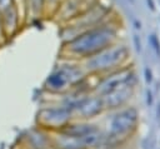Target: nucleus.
<instances>
[{"label":"nucleus","instance_id":"obj_19","mask_svg":"<svg viewBox=\"0 0 160 149\" xmlns=\"http://www.w3.org/2000/svg\"><path fill=\"white\" fill-rule=\"evenodd\" d=\"M16 1V5L20 8V10L24 13L25 18H26V13H25V0H15Z\"/></svg>","mask_w":160,"mask_h":149},{"label":"nucleus","instance_id":"obj_5","mask_svg":"<svg viewBox=\"0 0 160 149\" xmlns=\"http://www.w3.org/2000/svg\"><path fill=\"white\" fill-rule=\"evenodd\" d=\"M88 76L81 64H64L55 68L45 80L44 88L54 94L68 93Z\"/></svg>","mask_w":160,"mask_h":149},{"label":"nucleus","instance_id":"obj_6","mask_svg":"<svg viewBox=\"0 0 160 149\" xmlns=\"http://www.w3.org/2000/svg\"><path fill=\"white\" fill-rule=\"evenodd\" d=\"M99 76L100 78L98 79L96 84L92 86V93L99 96H102L120 86L135 83V74L132 69L126 65Z\"/></svg>","mask_w":160,"mask_h":149},{"label":"nucleus","instance_id":"obj_14","mask_svg":"<svg viewBox=\"0 0 160 149\" xmlns=\"http://www.w3.org/2000/svg\"><path fill=\"white\" fill-rule=\"evenodd\" d=\"M16 5L15 0H0V14L4 13L5 10H8L9 8Z\"/></svg>","mask_w":160,"mask_h":149},{"label":"nucleus","instance_id":"obj_21","mask_svg":"<svg viewBox=\"0 0 160 149\" xmlns=\"http://www.w3.org/2000/svg\"><path fill=\"white\" fill-rule=\"evenodd\" d=\"M148 3H150V8H151V10H154V4H152V1H151V0H148Z\"/></svg>","mask_w":160,"mask_h":149},{"label":"nucleus","instance_id":"obj_18","mask_svg":"<svg viewBox=\"0 0 160 149\" xmlns=\"http://www.w3.org/2000/svg\"><path fill=\"white\" fill-rule=\"evenodd\" d=\"M152 103H154L152 93H151V90H146V104L150 106V105H152Z\"/></svg>","mask_w":160,"mask_h":149},{"label":"nucleus","instance_id":"obj_2","mask_svg":"<svg viewBox=\"0 0 160 149\" xmlns=\"http://www.w3.org/2000/svg\"><path fill=\"white\" fill-rule=\"evenodd\" d=\"M130 51L125 45L112 44L99 53L81 60V65L90 75H102L125 66L129 60Z\"/></svg>","mask_w":160,"mask_h":149},{"label":"nucleus","instance_id":"obj_9","mask_svg":"<svg viewBox=\"0 0 160 149\" xmlns=\"http://www.w3.org/2000/svg\"><path fill=\"white\" fill-rule=\"evenodd\" d=\"M132 95H134V84H128L102 95L101 99L105 110H115L125 106Z\"/></svg>","mask_w":160,"mask_h":149},{"label":"nucleus","instance_id":"obj_20","mask_svg":"<svg viewBox=\"0 0 160 149\" xmlns=\"http://www.w3.org/2000/svg\"><path fill=\"white\" fill-rule=\"evenodd\" d=\"M134 43H135V48H136V50L139 51L140 49H141V45H140V40H139V36H134Z\"/></svg>","mask_w":160,"mask_h":149},{"label":"nucleus","instance_id":"obj_3","mask_svg":"<svg viewBox=\"0 0 160 149\" xmlns=\"http://www.w3.org/2000/svg\"><path fill=\"white\" fill-rule=\"evenodd\" d=\"M109 15H110V9H108L105 5L100 3L94 4L92 6L84 10L82 13L72 18L71 20L66 21V25L60 31L62 41L66 43L74 39L80 33L108 21Z\"/></svg>","mask_w":160,"mask_h":149},{"label":"nucleus","instance_id":"obj_22","mask_svg":"<svg viewBox=\"0 0 160 149\" xmlns=\"http://www.w3.org/2000/svg\"><path fill=\"white\" fill-rule=\"evenodd\" d=\"M156 114H158V118H160V105H159V108H158V113H156Z\"/></svg>","mask_w":160,"mask_h":149},{"label":"nucleus","instance_id":"obj_8","mask_svg":"<svg viewBox=\"0 0 160 149\" xmlns=\"http://www.w3.org/2000/svg\"><path fill=\"white\" fill-rule=\"evenodd\" d=\"M105 110L104 103L101 96L91 93L82 94L78 101L75 103L71 114L72 119H80V120H90L96 116H99Z\"/></svg>","mask_w":160,"mask_h":149},{"label":"nucleus","instance_id":"obj_13","mask_svg":"<svg viewBox=\"0 0 160 149\" xmlns=\"http://www.w3.org/2000/svg\"><path fill=\"white\" fill-rule=\"evenodd\" d=\"M62 0H44V15L54 16Z\"/></svg>","mask_w":160,"mask_h":149},{"label":"nucleus","instance_id":"obj_1","mask_svg":"<svg viewBox=\"0 0 160 149\" xmlns=\"http://www.w3.org/2000/svg\"><path fill=\"white\" fill-rule=\"evenodd\" d=\"M118 40V30L108 20L100 25L90 28L74 39L64 43L61 55L69 60H84L100 50L115 44Z\"/></svg>","mask_w":160,"mask_h":149},{"label":"nucleus","instance_id":"obj_15","mask_svg":"<svg viewBox=\"0 0 160 149\" xmlns=\"http://www.w3.org/2000/svg\"><path fill=\"white\" fill-rule=\"evenodd\" d=\"M150 41H151V45H152V48L156 50V53L159 54L160 53V41H159V39L155 36V35H151L150 36Z\"/></svg>","mask_w":160,"mask_h":149},{"label":"nucleus","instance_id":"obj_4","mask_svg":"<svg viewBox=\"0 0 160 149\" xmlns=\"http://www.w3.org/2000/svg\"><path fill=\"white\" fill-rule=\"evenodd\" d=\"M139 124V113L134 106H122L114 110V114L108 119L105 134L116 141L118 144H121L124 140L130 138Z\"/></svg>","mask_w":160,"mask_h":149},{"label":"nucleus","instance_id":"obj_10","mask_svg":"<svg viewBox=\"0 0 160 149\" xmlns=\"http://www.w3.org/2000/svg\"><path fill=\"white\" fill-rule=\"evenodd\" d=\"M0 16H1L4 31H5L6 38L9 40L10 38H14L18 34L20 25H21V21L25 19V15L18 5H14V6L9 8L8 10H5L4 13H1Z\"/></svg>","mask_w":160,"mask_h":149},{"label":"nucleus","instance_id":"obj_17","mask_svg":"<svg viewBox=\"0 0 160 149\" xmlns=\"http://www.w3.org/2000/svg\"><path fill=\"white\" fill-rule=\"evenodd\" d=\"M144 75H145V81L148 84H150L152 81V71L150 68H145L144 69Z\"/></svg>","mask_w":160,"mask_h":149},{"label":"nucleus","instance_id":"obj_11","mask_svg":"<svg viewBox=\"0 0 160 149\" xmlns=\"http://www.w3.org/2000/svg\"><path fill=\"white\" fill-rule=\"evenodd\" d=\"M50 139L55 149H85L84 144L79 138L69 135L61 130L54 131V135Z\"/></svg>","mask_w":160,"mask_h":149},{"label":"nucleus","instance_id":"obj_7","mask_svg":"<svg viewBox=\"0 0 160 149\" xmlns=\"http://www.w3.org/2000/svg\"><path fill=\"white\" fill-rule=\"evenodd\" d=\"M72 120V114L62 105L42 108L36 115V123L40 129L49 131L62 130Z\"/></svg>","mask_w":160,"mask_h":149},{"label":"nucleus","instance_id":"obj_12","mask_svg":"<svg viewBox=\"0 0 160 149\" xmlns=\"http://www.w3.org/2000/svg\"><path fill=\"white\" fill-rule=\"evenodd\" d=\"M26 18L38 19L44 16V0H25Z\"/></svg>","mask_w":160,"mask_h":149},{"label":"nucleus","instance_id":"obj_16","mask_svg":"<svg viewBox=\"0 0 160 149\" xmlns=\"http://www.w3.org/2000/svg\"><path fill=\"white\" fill-rule=\"evenodd\" d=\"M8 41V38H6V34L4 31V28H2V23H1V16H0V46L2 44H5Z\"/></svg>","mask_w":160,"mask_h":149}]
</instances>
